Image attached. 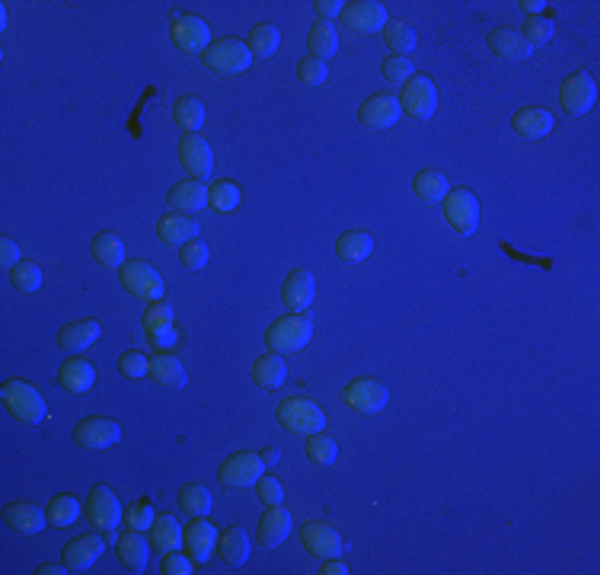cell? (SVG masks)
Returning <instances> with one entry per match:
<instances>
[{"instance_id": "34", "label": "cell", "mask_w": 600, "mask_h": 575, "mask_svg": "<svg viewBox=\"0 0 600 575\" xmlns=\"http://www.w3.org/2000/svg\"><path fill=\"white\" fill-rule=\"evenodd\" d=\"M58 380H61L64 390H70V393H87L89 387H93V380H96V367L89 365L87 358H70L68 365L61 367Z\"/></svg>"}, {"instance_id": "35", "label": "cell", "mask_w": 600, "mask_h": 575, "mask_svg": "<svg viewBox=\"0 0 600 575\" xmlns=\"http://www.w3.org/2000/svg\"><path fill=\"white\" fill-rule=\"evenodd\" d=\"M173 119H176V125L183 128V132L198 134L205 125V102L198 100V96H179V100L173 102Z\"/></svg>"}, {"instance_id": "38", "label": "cell", "mask_w": 600, "mask_h": 575, "mask_svg": "<svg viewBox=\"0 0 600 575\" xmlns=\"http://www.w3.org/2000/svg\"><path fill=\"white\" fill-rule=\"evenodd\" d=\"M89 250H93L96 262H102V266H109V269L125 266V243H121V237L112 234V230L96 234V240H93V247Z\"/></svg>"}, {"instance_id": "5", "label": "cell", "mask_w": 600, "mask_h": 575, "mask_svg": "<svg viewBox=\"0 0 600 575\" xmlns=\"http://www.w3.org/2000/svg\"><path fill=\"white\" fill-rule=\"evenodd\" d=\"M202 58L217 74H243L253 64V51L240 38H217V42H211V48Z\"/></svg>"}, {"instance_id": "9", "label": "cell", "mask_w": 600, "mask_h": 575, "mask_svg": "<svg viewBox=\"0 0 600 575\" xmlns=\"http://www.w3.org/2000/svg\"><path fill=\"white\" fill-rule=\"evenodd\" d=\"M399 106L409 119L428 122L437 112V87L431 77H412L409 83H403V96H399Z\"/></svg>"}, {"instance_id": "14", "label": "cell", "mask_w": 600, "mask_h": 575, "mask_svg": "<svg viewBox=\"0 0 600 575\" xmlns=\"http://www.w3.org/2000/svg\"><path fill=\"white\" fill-rule=\"evenodd\" d=\"M179 160L192 173V179H202V183L215 173V151L202 134H185L179 141Z\"/></svg>"}, {"instance_id": "50", "label": "cell", "mask_w": 600, "mask_h": 575, "mask_svg": "<svg viewBox=\"0 0 600 575\" xmlns=\"http://www.w3.org/2000/svg\"><path fill=\"white\" fill-rule=\"evenodd\" d=\"M179 262H183L189 272H202V269L208 266V247H205L202 240L185 243V247L179 250Z\"/></svg>"}, {"instance_id": "2", "label": "cell", "mask_w": 600, "mask_h": 575, "mask_svg": "<svg viewBox=\"0 0 600 575\" xmlns=\"http://www.w3.org/2000/svg\"><path fill=\"white\" fill-rule=\"evenodd\" d=\"M87 518L93 521V527L109 540V544H115V540H119L115 531H119V525L125 521V512H121L112 489L96 486V489H89V495H87Z\"/></svg>"}, {"instance_id": "37", "label": "cell", "mask_w": 600, "mask_h": 575, "mask_svg": "<svg viewBox=\"0 0 600 575\" xmlns=\"http://www.w3.org/2000/svg\"><path fill=\"white\" fill-rule=\"evenodd\" d=\"M217 553H221L224 563L230 566H243L249 559V538L243 527H227L217 540Z\"/></svg>"}, {"instance_id": "44", "label": "cell", "mask_w": 600, "mask_h": 575, "mask_svg": "<svg viewBox=\"0 0 600 575\" xmlns=\"http://www.w3.org/2000/svg\"><path fill=\"white\" fill-rule=\"evenodd\" d=\"M307 457L313 463L329 467V463H335V457H339V444H335V438H329L326 431H316V435H310V442H307Z\"/></svg>"}, {"instance_id": "22", "label": "cell", "mask_w": 600, "mask_h": 575, "mask_svg": "<svg viewBox=\"0 0 600 575\" xmlns=\"http://www.w3.org/2000/svg\"><path fill=\"white\" fill-rule=\"evenodd\" d=\"M115 557L121 559L125 570L144 572L147 563H151V544H147V538H141V531H132V527H128V534H121V538L115 540Z\"/></svg>"}, {"instance_id": "25", "label": "cell", "mask_w": 600, "mask_h": 575, "mask_svg": "<svg viewBox=\"0 0 600 575\" xmlns=\"http://www.w3.org/2000/svg\"><path fill=\"white\" fill-rule=\"evenodd\" d=\"M100 333L102 329H100V323L96 320H74V323H68L61 333H58V346H61L68 355H80V352H87L96 339H100Z\"/></svg>"}, {"instance_id": "42", "label": "cell", "mask_w": 600, "mask_h": 575, "mask_svg": "<svg viewBox=\"0 0 600 575\" xmlns=\"http://www.w3.org/2000/svg\"><path fill=\"white\" fill-rule=\"evenodd\" d=\"M211 493L205 486H183V493H179V508H183L185 515H192V518H208L211 515Z\"/></svg>"}, {"instance_id": "33", "label": "cell", "mask_w": 600, "mask_h": 575, "mask_svg": "<svg viewBox=\"0 0 600 575\" xmlns=\"http://www.w3.org/2000/svg\"><path fill=\"white\" fill-rule=\"evenodd\" d=\"M335 253L345 262H364L374 253V237L367 230H345V234L335 240Z\"/></svg>"}, {"instance_id": "59", "label": "cell", "mask_w": 600, "mask_h": 575, "mask_svg": "<svg viewBox=\"0 0 600 575\" xmlns=\"http://www.w3.org/2000/svg\"><path fill=\"white\" fill-rule=\"evenodd\" d=\"M518 6H521V10L527 13V16H540V13H543V10H546V6H550V4H546V0H521Z\"/></svg>"}, {"instance_id": "11", "label": "cell", "mask_w": 600, "mask_h": 575, "mask_svg": "<svg viewBox=\"0 0 600 575\" xmlns=\"http://www.w3.org/2000/svg\"><path fill=\"white\" fill-rule=\"evenodd\" d=\"M342 399H345V406L352 412H361V416H374V412H380L386 403H390V390H386L380 380L354 378L352 384L345 387Z\"/></svg>"}, {"instance_id": "12", "label": "cell", "mask_w": 600, "mask_h": 575, "mask_svg": "<svg viewBox=\"0 0 600 575\" xmlns=\"http://www.w3.org/2000/svg\"><path fill=\"white\" fill-rule=\"evenodd\" d=\"M444 221L457 234H473L476 224H479V198L469 189H454L444 198Z\"/></svg>"}, {"instance_id": "16", "label": "cell", "mask_w": 600, "mask_h": 575, "mask_svg": "<svg viewBox=\"0 0 600 575\" xmlns=\"http://www.w3.org/2000/svg\"><path fill=\"white\" fill-rule=\"evenodd\" d=\"M300 540H303V550L313 553V557H320V559L342 557V553H345L342 534L332 531L329 525H322V521H307L300 531Z\"/></svg>"}, {"instance_id": "49", "label": "cell", "mask_w": 600, "mask_h": 575, "mask_svg": "<svg viewBox=\"0 0 600 575\" xmlns=\"http://www.w3.org/2000/svg\"><path fill=\"white\" fill-rule=\"evenodd\" d=\"M119 371L125 374V378H147L151 374V358H147L144 352H138V348H132V352H125L119 358Z\"/></svg>"}, {"instance_id": "51", "label": "cell", "mask_w": 600, "mask_h": 575, "mask_svg": "<svg viewBox=\"0 0 600 575\" xmlns=\"http://www.w3.org/2000/svg\"><path fill=\"white\" fill-rule=\"evenodd\" d=\"M298 77H300V83H307V87H322V83L329 80V64L316 61V58H307V61L298 64Z\"/></svg>"}, {"instance_id": "58", "label": "cell", "mask_w": 600, "mask_h": 575, "mask_svg": "<svg viewBox=\"0 0 600 575\" xmlns=\"http://www.w3.org/2000/svg\"><path fill=\"white\" fill-rule=\"evenodd\" d=\"M316 572H320V575H345L348 566L342 563V557H329V559H322L320 570H316Z\"/></svg>"}, {"instance_id": "18", "label": "cell", "mask_w": 600, "mask_h": 575, "mask_svg": "<svg viewBox=\"0 0 600 575\" xmlns=\"http://www.w3.org/2000/svg\"><path fill=\"white\" fill-rule=\"evenodd\" d=\"M217 540H221L217 527L211 525V521H205V518H195L189 527H183V544H185V550H189V557L195 559V563H208L211 553L217 550Z\"/></svg>"}, {"instance_id": "40", "label": "cell", "mask_w": 600, "mask_h": 575, "mask_svg": "<svg viewBox=\"0 0 600 575\" xmlns=\"http://www.w3.org/2000/svg\"><path fill=\"white\" fill-rule=\"evenodd\" d=\"M384 42L390 45L393 55H405V58H409L412 51H416V45H418V36H416V29H412L409 23H386Z\"/></svg>"}, {"instance_id": "20", "label": "cell", "mask_w": 600, "mask_h": 575, "mask_svg": "<svg viewBox=\"0 0 600 575\" xmlns=\"http://www.w3.org/2000/svg\"><path fill=\"white\" fill-rule=\"evenodd\" d=\"M553 125H556V119H553V112L550 109H543V106H521L518 112H514V119H511V128L524 141L546 138V134L553 132Z\"/></svg>"}, {"instance_id": "45", "label": "cell", "mask_w": 600, "mask_h": 575, "mask_svg": "<svg viewBox=\"0 0 600 575\" xmlns=\"http://www.w3.org/2000/svg\"><path fill=\"white\" fill-rule=\"evenodd\" d=\"M380 74H384L386 83L403 87V83H409L412 77H416V64H412V58H405V55H393L380 64Z\"/></svg>"}, {"instance_id": "13", "label": "cell", "mask_w": 600, "mask_h": 575, "mask_svg": "<svg viewBox=\"0 0 600 575\" xmlns=\"http://www.w3.org/2000/svg\"><path fill=\"white\" fill-rule=\"evenodd\" d=\"M595 100H597V83L588 70H578V74H572L569 80L559 87V102H563V109L569 115L591 112Z\"/></svg>"}, {"instance_id": "8", "label": "cell", "mask_w": 600, "mask_h": 575, "mask_svg": "<svg viewBox=\"0 0 600 575\" xmlns=\"http://www.w3.org/2000/svg\"><path fill=\"white\" fill-rule=\"evenodd\" d=\"M217 476H221V483L230 489H249L266 476V463H262V457L256 454V451H240V454L227 457V461L221 463Z\"/></svg>"}, {"instance_id": "39", "label": "cell", "mask_w": 600, "mask_h": 575, "mask_svg": "<svg viewBox=\"0 0 600 575\" xmlns=\"http://www.w3.org/2000/svg\"><path fill=\"white\" fill-rule=\"evenodd\" d=\"M281 45V29L272 23H259L253 32H249V51H253V58H268L275 55Z\"/></svg>"}, {"instance_id": "55", "label": "cell", "mask_w": 600, "mask_h": 575, "mask_svg": "<svg viewBox=\"0 0 600 575\" xmlns=\"http://www.w3.org/2000/svg\"><path fill=\"white\" fill-rule=\"evenodd\" d=\"M170 323H173V307H166V303H160V301L147 303L144 326H170Z\"/></svg>"}, {"instance_id": "7", "label": "cell", "mask_w": 600, "mask_h": 575, "mask_svg": "<svg viewBox=\"0 0 600 575\" xmlns=\"http://www.w3.org/2000/svg\"><path fill=\"white\" fill-rule=\"evenodd\" d=\"M342 26L348 32H358V36H374V32H384L390 16H386V6L377 0H352L342 10Z\"/></svg>"}, {"instance_id": "23", "label": "cell", "mask_w": 600, "mask_h": 575, "mask_svg": "<svg viewBox=\"0 0 600 575\" xmlns=\"http://www.w3.org/2000/svg\"><path fill=\"white\" fill-rule=\"evenodd\" d=\"M291 534V512L281 506H268V512L259 518V544L266 550H275L281 547Z\"/></svg>"}, {"instance_id": "48", "label": "cell", "mask_w": 600, "mask_h": 575, "mask_svg": "<svg viewBox=\"0 0 600 575\" xmlns=\"http://www.w3.org/2000/svg\"><path fill=\"white\" fill-rule=\"evenodd\" d=\"M153 521H157V512L151 508V502H134V506L125 508V525L132 527V531H151Z\"/></svg>"}, {"instance_id": "17", "label": "cell", "mask_w": 600, "mask_h": 575, "mask_svg": "<svg viewBox=\"0 0 600 575\" xmlns=\"http://www.w3.org/2000/svg\"><path fill=\"white\" fill-rule=\"evenodd\" d=\"M74 442L87 451H106L115 442H121V425L112 419H87V422L77 425Z\"/></svg>"}, {"instance_id": "27", "label": "cell", "mask_w": 600, "mask_h": 575, "mask_svg": "<svg viewBox=\"0 0 600 575\" xmlns=\"http://www.w3.org/2000/svg\"><path fill=\"white\" fill-rule=\"evenodd\" d=\"M281 297H285V307L303 314V310H307L310 303H313V297H316V279L307 272V269H294V272L288 275Z\"/></svg>"}, {"instance_id": "46", "label": "cell", "mask_w": 600, "mask_h": 575, "mask_svg": "<svg viewBox=\"0 0 600 575\" xmlns=\"http://www.w3.org/2000/svg\"><path fill=\"white\" fill-rule=\"evenodd\" d=\"M518 32L524 36V42L533 48V45H546L553 36H556V23L546 19V16H527V23L521 26Z\"/></svg>"}, {"instance_id": "4", "label": "cell", "mask_w": 600, "mask_h": 575, "mask_svg": "<svg viewBox=\"0 0 600 575\" xmlns=\"http://www.w3.org/2000/svg\"><path fill=\"white\" fill-rule=\"evenodd\" d=\"M313 339V323L307 320L303 314H291V316H281L268 326L266 333V342L272 352L285 355V352H298L307 342Z\"/></svg>"}, {"instance_id": "52", "label": "cell", "mask_w": 600, "mask_h": 575, "mask_svg": "<svg viewBox=\"0 0 600 575\" xmlns=\"http://www.w3.org/2000/svg\"><path fill=\"white\" fill-rule=\"evenodd\" d=\"M147 329V339L153 342V346L160 348V352H166V348H173L179 342V333H176V326H144Z\"/></svg>"}, {"instance_id": "1", "label": "cell", "mask_w": 600, "mask_h": 575, "mask_svg": "<svg viewBox=\"0 0 600 575\" xmlns=\"http://www.w3.org/2000/svg\"><path fill=\"white\" fill-rule=\"evenodd\" d=\"M279 422L285 425L288 431H294V435H316V431H326V416H322V410L313 403V399L307 397H288L279 403Z\"/></svg>"}, {"instance_id": "19", "label": "cell", "mask_w": 600, "mask_h": 575, "mask_svg": "<svg viewBox=\"0 0 600 575\" xmlns=\"http://www.w3.org/2000/svg\"><path fill=\"white\" fill-rule=\"evenodd\" d=\"M106 544L109 540L100 538V534H83V538L70 540V544L64 547V566H68L70 572L89 570V566L106 553Z\"/></svg>"}, {"instance_id": "15", "label": "cell", "mask_w": 600, "mask_h": 575, "mask_svg": "<svg viewBox=\"0 0 600 575\" xmlns=\"http://www.w3.org/2000/svg\"><path fill=\"white\" fill-rule=\"evenodd\" d=\"M399 115H403V106H399V100L396 96H390V93H374L371 100H364L361 102V109H358L361 125L377 128V132L393 128L399 122Z\"/></svg>"}, {"instance_id": "57", "label": "cell", "mask_w": 600, "mask_h": 575, "mask_svg": "<svg viewBox=\"0 0 600 575\" xmlns=\"http://www.w3.org/2000/svg\"><path fill=\"white\" fill-rule=\"evenodd\" d=\"M313 10L320 13V19H332V16H342V10H345V4L342 0H316L313 4Z\"/></svg>"}, {"instance_id": "31", "label": "cell", "mask_w": 600, "mask_h": 575, "mask_svg": "<svg viewBox=\"0 0 600 575\" xmlns=\"http://www.w3.org/2000/svg\"><path fill=\"white\" fill-rule=\"evenodd\" d=\"M285 378H288V365L279 352H268L253 361V380L262 390H279L285 384Z\"/></svg>"}, {"instance_id": "47", "label": "cell", "mask_w": 600, "mask_h": 575, "mask_svg": "<svg viewBox=\"0 0 600 575\" xmlns=\"http://www.w3.org/2000/svg\"><path fill=\"white\" fill-rule=\"evenodd\" d=\"M10 282H13V288H19L23 294H32V291L42 288V269H38V262L23 260L16 269H10Z\"/></svg>"}, {"instance_id": "10", "label": "cell", "mask_w": 600, "mask_h": 575, "mask_svg": "<svg viewBox=\"0 0 600 575\" xmlns=\"http://www.w3.org/2000/svg\"><path fill=\"white\" fill-rule=\"evenodd\" d=\"M121 288L144 303H153L163 297V275L147 262H125L121 266Z\"/></svg>"}, {"instance_id": "26", "label": "cell", "mask_w": 600, "mask_h": 575, "mask_svg": "<svg viewBox=\"0 0 600 575\" xmlns=\"http://www.w3.org/2000/svg\"><path fill=\"white\" fill-rule=\"evenodd\" d=\"M166 202L179 211V215H192V211H202L208 205V186L202 179H185V183H176L166 196Z\"/></svg>"}, {"instance_id": "53", "label": "cell", "mask_w": 600, "mask_h": 575, "mask_svg": "<svg viewBox=\"0 0 600 575\" xmlns=\"http://www.w3.org/2000/svg\"><path fill=\"white\" fill-rule=\"evenodd\" d=\"M163 572L166 575H192L195 572V559L183 557L179 550H173V553H166L163 557Z\"/></svg>"}, {"instance_id": "43", "label": "cell", "mask_w": 600, "mask_h": 575, "mask_svg": "<svg viewBox=\"0 0 600 575\" xmlns=\"http://www.w3.org/2000/svg\"><path fill=\"white\" fill-rule=\"evenodd\" d=\"M208 205H211L215 211H221V215L234 211L237 205H240V189H237V183H230V179L211 183V186H208Z\"/></svg>"}, {"instance_id": "21", "label": "cell", "mask_w": 600, "mask_h": 575, "mask_svg": "<svg viewBox=\"0 0 600 575\" xmlns=\"http://www.w3.org/2000/svg\"><path fill=\"white\" fill-rule=\"evenodd\" d=\"M4 521L13 534L29 538V534H38L45 525H48V515H45L42 508L32 506V502H13V506L4 512Z\"/></svg>"}, {"instance_id": "29", "label": "cell", "mask_w": 600, "mask_h": 575, "mask_svg": "<svg viewBox=\"0 0 600 575\" xmlns=\"http://www.w3.org/2000/svg\"><path fill=\"white\" fill-rule=\"evenodd\" d=\"M489 48L499 58H505V61H524L533 51L531 45L524 42V36H521L518 29H508V26H501V29H495L492 36H489Z\"/></svg>"}, {"instance_id": "61", "label": "cell", "mask_w": 600, "mask_h": 575, "mask_svg": "<svg viewBox=\"0 0 600 575\" xmlns=\"http://www.w3.org/2000/svg\"><path fill=\"white\" fill-rule=\"evenodd\" d=\"M64 572H70L68 566H58V563H45L42 570H38V575H64Z\"/></svg>"}, {"instance_id": "54", "label": "cell", "mask_w": 600, "mask_h": 575, "mask_svg": "<svg viewBox=\"0 0 600 575\" xmlns=\"http://www.w3.org/2000/svg\"><path fill=\"white\" fill-rule=\"evenodd\" d=\"M256 486H259V499L266 502V506H281V499H285V486H281L275 476H262Z\"/></svg>"}, {"instance_id": "36", "label": "cell", "mask_w": 600, "mask_h": 575, "mask_svg": "<svg viewBox=\"0 0 600 575\" xmlns=\"http://www.w3.org/2000/svg\"><path fill=\"white\" fill-rule=\"evenodd\" d=\"M310 58H316V61H329V58L339 51V32H335L332 23H326V19H320V23L310 29Z\"/></svg>"}, {"instance_id": "6", "label": "cell", "mask_w": 600, "mask_h": 575, "mask_svg": "<svg viewBox=\"0 0 600 575\" xmlns=\"http://www.w3.org/2000/svg\"><path fill=\"white\" fill-rule=\"evenodd\" d=\"M170 36L173 45L185 55H205L211 48V29L202 16L195 13H176L170 23Z\"/></svg>"}, {"instance_id": "60", "label": "cell", "mask_w": 600, "mask_h": 575, "mask_svg": "<svg viewBox=\"0 0 600 575\" xmlns=\"http://www.w3.org/2000/svg\"><path fill=\"white\" fill-rule=\"evenodd\" d=\"M259 457H262V463H266V467H275V463L281 461V451L279 448H266V451H259Z\"/></svg>"}, {"instance_id": "3", "label": "cell", "mask_w": 600, "mask_h": 575, "mask_svg": "<svg viewBox=\"0 0 600 575\" xmlns=\"http://www.w3.org/2000/svg\"><path fill=\"white\" fill-rule=\"evenodd\" d=\"M4 403H6V410H10V416L19 419V422H26V425H36L48 416L42 393H38L29 380H6Z\"/></svg>"}, {"instance_id": "56", "label": "cell", "mask_w": 600, "mask_h": 575, "mask_svg": "<svg viewBox=\"0 0 600 575\" xmlns=\"http://www.w3.org/2000/svg\"><path fill=\"white\" fill-rule=\"evenodd\" d=\"M0 262H4V269H16L19 262V247L16 243L10 240V237H4V240H0Z\"/></svg>"}, {"instance_id": "28", "label": "cell", "mask_w": 600, "mask_h": 575, "mask_svg": "<svg viewBox=\"0 0 600 575\" xmlns=\"http://www.w3.org/2000/svg\"><path fill=\"white\" fill-rule=\"evenodd\" d=\"M151 380L157 387H166V390H183L185 387V367L176 355L160 352L151 358Z\"/></svg>"}, {"instance_id": "30", "label": "cell", "mask_w": 600, "mask_h": 575, "mask_svg": "<svg viewBox=\"0 0 600 575\" xmlns=\"http://www.w3.org/2000/svg\"><path fill=\"white\" fill-rule=\"evenodd\" d=\"M412 192H416L418 202L425 205H441L450 192V183L441 170H422L416 179H412Z\"/></svg>"}, {"instance_id": "24", "label": "cell", "mask_w": 600, "mask_h": 575, "mask_svg": "<svg viewBox=\"0 0 600 575\" xmlns=\"http://www.w3.org/2000/svg\"><path fill=\"white\" fill-rule=\"evenodd\" d=\"M157 237L166 243V247H179V250H183L185 243L198 240V224L192 221L189 215H179V211H173V215L160 218Z\"/></svg>"}, {"instance_id": "32", "label": "cell", "mask_w": 600, "mask_h": 575, "mask_svg": "<svg viewBox=\"0 0 600 575\" xmlns=\"http://www.w3.org/2000/svg\"><path fill=\"white\" fill-rule=\"evenodd\" d=\"M151 544L157 553H173L183 547V527H179V521L173 518V515H157V521H153L151 527Z\"/></svg>"}, {"instance_id": "41", "label": "cell", "mask_w": 600, "mask_h": 575, "mask_svg": "<svg viewBox=\"0 0 600 575\" xmlns=\"http://www.w3.org/2000/svg\"><path fill=\"white\" fill-rule=\"evenodd\" d=\"M45 515H48L51 527H70L80 518V502H77L74 495H55V499L48 502V508H45Z\"/></svg>"}]
</instances>
